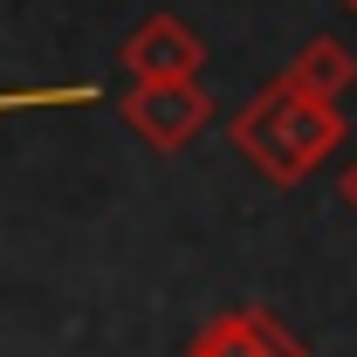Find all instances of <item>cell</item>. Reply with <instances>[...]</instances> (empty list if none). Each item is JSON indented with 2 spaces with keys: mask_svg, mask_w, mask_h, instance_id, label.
Segmentation results:
<instances>
[{
  "mask_svg": "<svg viewBox=\"0 0 357 357\" xmlns=\"http://www.w3.org/2000/svg\"><path fill=\"white\" fill-rule=\"evenodd\" d=\"M227 137H234V151H241L268 185H303V178L351 137V124H344L337 103H316V96H296V89H282V83H261L234 110Z\"/></svg>",
  "mask_w": 357,
  "mask_h": 357,
  "instance_id": "obj_1",
  "label": "cell"
},
{
  "mask_svg": "<svg viewBox=\"0 0 357 357\" xmlns=\"http://www.w3.org/2000/svg\"><path fill=\"white\" fill-rule=\"evenodd\" d=\"M117 110H124V124H131L151 151H165V158H178L192 137L213 124V96H206L199 76H192V83H131Z\"/></svg>",
  "mask_w": 357,
  "mask_h": 357,
  "instance_id": "obj_2",
  "label": "cell"
},
{
  "mask_svg": "<svg viewBox=\"0 0 357 357\" xmlns=\"http://www.w3.org/2000/svg\"><path fill=\"white\" fill-rule=\"evenodd\" d=\"M117 55H124L131 83H192V76L206 69V42H199L178 14H151V21H137L131 42L117 48Z\"/></svg>",
  "mask_w": 357,
  "mask_h": 357,
  "instance_id": "obj_3",
  "label": "cell"
},
{
  "mask_svg": "<svg viewBox=\"0 0 357 357\" xmlns=\"http://www.w3.org/2000/svg\"><path fill=\"white\" fill-rule=\"evenodd\" d=\"M185 357H310L303 337L268 310H227L213 323H199V337L185 344Z\"/></svg>",
  "mask_w": 357,
  "mask_h": 357,
  "instance_id": "obj_4",
  "label": "cell"
},
{
  "mask_svg": "<svg viewBox=\"0 0 357 357\" xmlns=\"http://www.w3.org/2000/svg\"><path fill=\"white\" fill-rule=\"evenodd\" d=\"M275 83L296 89V96H316V103H337V96L357 83V55L337 42V35H310V42L289 55V69H282Z\"/></svg>",
  "mask_w": 357,
  "mask_h": 357,
  "instance_id": "obj_5",
  "label": "cell"
},
{
  "mask_svg": "<svg viewBox=\"0 0 357 357\" xmlns=\"http://www.w3.org/2000/svg\"><path fill=\"white\" fill-rule=\"evenodd\" d=\"M55 103H96L89 83H55V89H0V117L7 110H55Z\"/></svg>",
  "mask_w": 357,
  "mask_h": 357,
  "instance_id": "obj_6",
  "label": "cell"
},
{
  "mask_svg": "<svg viewBox=\"0 0 357 357\" xmlns=\"http://www.w3.org/2000/svg\"><path fill=\"white\" fill-rule=\"evenodd\" d=\"M337 199H344V206H351V213H357V158H351V165H344V178H337Z\"/></svg>",
  "mask_w": 357,
  "mask_h": 357,
  "instance_id": "obj_7",
  "label": "cell"
},
{
  "mask_svg": "<svg viewBox=\"0 0 357 357\" xmlns=\"http://www.w3.org/2000/svg\"><path fill=\"white\" fill-rule=\"evenodd\" d=\"M344 14H351V21H357V0H344Z\"/></svg>",
  "mask_w": 357,
  "mask_h": 357,
  "instance_id": "obj_8",
  "label": "cell"
}]
</instances>
